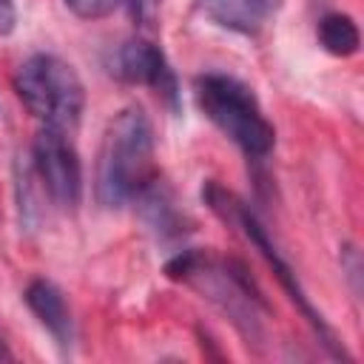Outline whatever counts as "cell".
I'll return each mask as SVG.
<instances>
[{"mask_svg": "<svg viewBox=\"0 0 364 364\" xmlns=\"http://www.w3.org/2000/svg\"><path fill=\"white\" fill-rule=\"evenodd\" d=\"M17 26V9L11 0H0V37L11 34Z\"/></svg>", "mask_w": 364, "mask_h": 364, "instance_id": "5bb4252c", "label": "cell"}, {"mask_svg": "<svg viewBox=\"0 0 364 364\" xmlns=\"http://www.w3.org/2000/svg\"><path fill=\"white\" fill-rule=\"evenodd\" d=\"M111 77L128 85H148L156 94H162L173 108H176V77L162 54V48L145 37H128L119 43L108 60Z\"/></svg>", "mask_w": 364, "mask_h": 364, "instance_id": "52a82bcc", "label": "cell"}, {"mask_svg": "<svg viewBox=\"0 0 364 364\" xmlns=\"http://www.w3.org/2000/svg\"><path fill=\"white\" fill-rule=\"evenodd\" d=\"M9 358H11V350H9V347H6V341L0 338V361H9Z\"/></svg>", "mask_w": 364, "mask_h": 364, "instance_id": "9a60e30c", "label": "cell"}, {"mask_svg": "<svg viewBox=\"0 0 364 364\" xmlns=\"http://www.w3.org/2000/svg\"><path fill=\"white\" fill-rule=\"evenodd\" d=\"M202 114L247 156L262 159L276 145V128L264 117L256 94L230 74H202L193 82Z\"/></svg>", "mask_w": 364, "mask_h": 364, "instance_id": "3957f363", "label": "cell"}, {"mask_svg": "<svg viewBox=\"0 0 364 364\" xmlns=\"http://www.w3.org/2000/svg\"><path fill=\"white\" fill-rule=\"evenodd\" d=\"M165 276L199 290L208 301L228 313V318L247 338V344L264 336L259 310L267 313V301L242 262L216 256L210 250L188 247L165 262Z\"/></svg>", "mask_w": 364, "mask_h": 364, "instance_id": "7a4b0ae2", "label": "cell"}, {"mask_svg": "<svg viewBox=\"0 0 364 364\" xmlns=\"http://www.w3.org/2000/svg\"><path fill=\"white\" fill-rule=\"evenodd\" d=\"M341 270H347V279L353 282V293H361V284H358V279H361V256H358V250L353 245H344V250H341Z\"/></svg>", "mask_w": 364, "mask_h": 364, "instance_id": "4fadbf2b", "label": "cell"}, {"mask_svg": "<svg viewBox=\"0 0 364 364\" xmlns=\"http://www.w3.org/2000/svg\"><path fill=\"white\" fill-rule=\"evenodd\" d=\"M202 199L208 202V208L216 213V216H222L225 222H230V225H236L245 236H247V242L262 253V259L270 264V270H273V276L279 279V284H282V290L290 296V301L301 310V316L310 321V327L316 330V336H318V341L324 344V350L333 355V358H347V353H344V347L338 344V338H336V333L330 330V324L324 321V316L313 307V301L307 299V293H304V287L299 284V279H296V273H293V267L282 259V253L276 250V245H273V239L267 236V230H264V225L253 216V210L239 199V196H233L230 191H225L222 185H216V182H205V188H202Z\"/></svg>", "mask_w": 364, "mask_h": 364, "instance_id": "5b68a950", "label": "cell"}, {"mask_svg": "<svg viewBox=\"0 0 364 364\" xmlns=\"http://www.w3.org/2000/svg\"><path fill=\"white\" fill-rule=\"evenodd\" d=\"M28 310L37 316V321L54 336V341L65 350L71 347V338H74V324H71V310L65 304V296L63 290L48 282V279H31L26 293H23Z\"/></svg>", "mask_w": 364, "mask_h": 364, "instance_id": "ba28073f", "label": "cell"}, {"mask_svg": "<svg viewBox=\"0 0 364 364\" xmlns=\"http://www.w3.org/2000/svg\"><path fill=\"white\" fill-rule=\"evenodd\" d=\"M318 43L333 57H353L361 46V34L350 14L330 11L318 20Z\"/></svg>", "mask_w": 364, "mask_h": 364, "instance_id": "8fae6325", "label": "cell"}, {"mask_svg": "<svg viewBox=\"0 0 364 364\" xmlns=\"http://www.w3.org/2000/svg\"><path fill=\"white\" fill-rule=\"evenodd\" d=\"M14 91L26 111L54 131H71L85 108V88L80 74L57 54H31L14 71Z\"/></svg>", "mask_w": 364, "mask_h": 364, "instance_id": "277c9868", "label": "cell"}, {"mask_svg": "<svg viewBox=\"0 0 364 364\" xmlns=\"http://www.w3.org/2000/svg\"><path fill=\"white\" fill-rule=\"evenodd\" d=\"M139 213L145 219V225L159 236V239H173L185 233V213L179 210L171 188H165V182L156 176L136 199Z\"/></svg>", "mask_w": 364, "mask_h": 364, "instance_id": "30bf717a", "label": "cell"}, {"mask_svg": "<svg viewBox=\"0 0 364 364\" xmlns=\"http://www.w3.org/2000/svg\"><path fill=\"white\" fill-rule=\"evenodd\" d=\"M31 165L54 205H60L65 210H74L80 205L82 165H80V156L65 131L40 128L34 148H31Z\"/></svg>", "mask_w": 364, "mask_h": 364, "instance_id": "8992f818", "label": "cell"}, {"mask_svg": "<svg viewBox=\"0 0 364 364\" xmlns=\"http://www.w3.org/2000/svg\"><path fill=\"white\" fill-rule=\"evenodd\" d=\"M279 3L282 0H199V9L213 26L250 37L264 28Z\"/></svg>", "mask_w": 364, "mask_h": 364, "instance_id": "9c48e42d", "label": "cell"}, {"mask_svg": "<svg viewBox=\"0 0 364 364\" xmlns=\"http://www.w3.org/2000/svg\"><path fill=\"white\" fill-rule=\"evenodd\" d=\"M154 179V125L139 105H128L108 122L100 145L97 202L102 208H125Z\"/></svg>", "mask_w": 364, "mask_h": 364, "instance_id": "6da1fadb", "label": "cell"}, {"mask_svg": "<svg viewBox=\"0 0 364 364\" xmlns=\"http://www.w3.org/2000/svg\"><path fill=\"white\" fill-rule=\"evenodd\" d=\"M63 3L80 20H100V17H108L122 0H63Z\"/></svg>", "mask_w": 364, "mask_h": 364, "instance_id": "7c38bea8", "label": "cell"}]
</instances>
